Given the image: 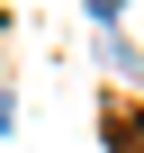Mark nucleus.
<instances>
[{
	"label": "nucleus",
	"mask_w": 144,
	"mask_h": 153,
	"mask_svg": "<svg viewBox=\"0 0 144 153\" xmlns=\"http://www.w3.org/2000/svg\"><path fill=\"white\" fill-rule=\"evenodd\" d=\"M90 9H99V18H117V9H126V0H90Z\"/></svg>",
	"instance_id": "nucleus-1"
}]
</instances>
